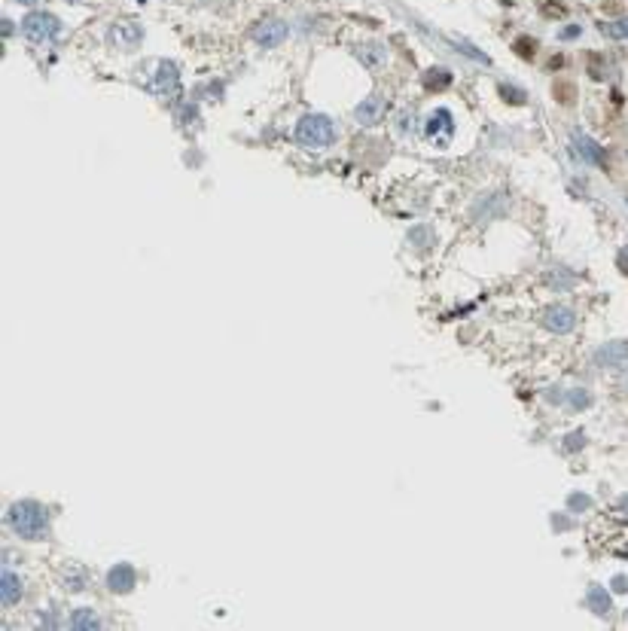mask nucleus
<instances>
[{"label":"nucleus","mask_w":628,"mask_h":631,"mask_svg":"<svg viewBox=\"0 0 628 631\" xmlns=\"http://www.w3.org/2000/svg\"><path fill=\"white\" fill-rule=\"evenodd\" d=\"M10 522L19 537H28V540H40L46 534V510L34 501H19L13 503L10 510Z\"/></svg>","instance_id":"nucleus-1"},{"label":"nucleus","mask_w":628,"mask_h":631,"mask_svg":"<svg viewBox=\"0 0 628 631\" xmlns=\"http://www.w3.org/2000/svg\"><path fill=\"white\" fill-rule=\"evenodd\" d=\"M335 137V128L330 116H323V113H308V116H302L296 122V140L302 147H308V150H323V147H330Z\"/></svg>","instance_id":"nucleus-2"},{"label":"nucleus","mask_w":628,"mask_h":631,"mask_svg":"<svg viewBox=\"0 0 628 631\" xmlns=\"http://www.w3.org/2000/svg\"><path fill=\"white\" fill-rule=\"evenodd\" d=\"M22 34L31 43H49L61 34V22L52 13H28L22 19Z\"/></svg>","instance_id":"nucleus-3"},{"label":"nucleus","mask_w":628,"mask_h":631,"mask_svg":"<svg viewBox=\"0 0 628 631\" xmlns=\"http://www.w3.org/2000/svg\"><path fill=\"white\" fill-rule=\"evenodd\" d=\"M149 92L159 95V98H177L180 95V74L171 61H159L156 74L149 76Z\"/></svg>","instance_id":"nucleus-4"},{"label":"nucleus","mask_w":628,"mask_h":631,"mask_svg":"<svg viewBox=\"0 0 628 631\" xmlns=\"http://www.w3.org/2000/svg\"><path fill=\"white\" fill-rule=\"evenodd\" d=\"M253 40L260 43L262 49H275V46H281V43L287 40V25L281 19H265V22H260L253 28Z\"/></svg>","instance_id":"nucleus-5"},{"label":"nucleus","mask_w":628,"mask_h":631,"mask_svg":"<svg viewBox=\"0 0 628 631\" xmlns=\"http://www.w3.org/2000/svg\"><path fill=\"white\" fill-rule=\"evenodd\" d=\"M573 323H577V314H573V308H568V305H549V308L543 311V327L555 332V336L570 332Z\"/></svg>","instance_id":"nucleus-6"},{"label":"nucleus","mask_w":628,"mask_h":631,"mask_svg":"<svg viewBox=\"0 0 628 631\" xmlns=\"http://www.w3.org/2000/svg\"><path fill=\"white\" fill-rule=\"evenodd\" d=\"M140 40H144V31H140V25H135V22H119L110 28V43L122 52H131Z\"/></svg>","instance_id":"nucleus-7"},{"label":"nucleus","mask_w":628,"mask_h":631,"mask_svg":"<svg viewBox=\"0 0 628 631\" xmlns=\"http://www.w3.org/2000/svg\"><path fill=\"white\" fill-rule=\"evenodd\" d=\"M455 135V122H452V113L448 110H436L433 116L427 119V137L433 140V144L446 147L448 137Z\"/></svg>","instance_id":"nucleus-8"},{"label":"nucleus","mask_w":628,"mask_h":631,"mask_svg":"<svg viewBox=\"0 0 628 631\" xmlns=\"http://www.w3.org/2000/svg\"><path fill=\"white\" fill-rule=\"evenodd\" d=\"M387 113V101L382 98V95H373V98L360 101L357 110H354V116H357L360 125H375V122H382Z\"/></svg>","instance_id":"nucleus-9"},{"label":"nucleus","mask_w":628,"mask_h":631,"mask_svg":"<svg viewBox=\"0 0 628 631\" xmlns=\"http://www.w3.org/2000/svg\"><path fill=\"white\" fill-rule=\"evenodd\" d=\"M595 363L598 366H622L628 363V341H607L604 348L595 351Z\"/></svg>","instance_id":"nucleus-10"},{"label":"nucleus","mask_w":628,"mask_h":631,"mask_svg":"<svg viewBox=\"0 0 628 631\" xmlns=\"http://www.w3.org/2000/svg\"><path fill=\"white\" fill-rule=\"evenodd\" d=\"M0 601H4L6 607L22 601V580L10 571H4V576H0Z\"/></svg>","instance_id":"nucleus-11"},{"label":"nucleus","mask_w":628,"mask_h":631,"mask_svg":"<svg viewBox=\"0 0 628 631\" xmlns=\"http://www.w3.org/2000/svg\"><path fill=\"white\" fill-rule=\"evenodd\" d=\"M107 585L113 592H131V585H135V567H131V564H116L107 574Z\"/></svg>","instance_id":"nucleus-12"},{"label":"nucleus","mask_w":628,"mask_h":631,"mask_svg":"<svg viewBox=\"0 0 628 631\" xmlns=\"http://www.w3.org/2000/svg\"><path fill=\"white\" fill-rule=\"evenodd\" d=\"M586 604H589V610L592 613H598V616H607L610 613V595L601 589V585H589V592H586Z\"/></svg>","instance_id":"nucleus-13"},{"label":"nucleus","mask_w":628,"mask_h":631,"mask_svg":"<svg viewBox=\"0 0 628 631\" xmlns=\"http://www.w3.org/2000/svg\"><path fill=\"white\" fill-rule=\"evenodd\" d=\"M573 144H577V153H580L586 162H592V165H604V153L598 150V144H595L592 137L577 135V137H573Z\"/></svg>","instance_id":"nucleus-14"},{"label":"nucleus","mask_w":628,"mask_h":631,"mask_svg":"<svg viewBox=\"0 0 628 631\" xmlns=\"http://www.w3.org/2000/svg\"><path fill=\"white\" fill-rule=\"evenodd\" d=\"M357 58L363 61L369 70H378V67L385 65V46H375V43H369V46H360L357 49Z\"/></svg>","instance_id":"nucleus-15"},{"label":"nucleus","mask_w":628,"mask_h":631,"mask_svg":"<svg viewBox=\"0 0 628 631\" xmlns=\"http://www.w3.org/2000/svg\"><path fill=\"white\" fill-rule=\"evenodd\" d=\"M448 83H452V74H448L446 67H430L427 76H424V86H427V89H433V92L446 89Z\"/></svg>","instance_id":"nucleus-16"},{"label":"nucleus","mask_w":628,"mask_h":631,"mask_svg":"<svg viewBox=\"0 0 628 631\" xmlns=\"http://www.w3.org/2000/svg\"><path fill=\"white\" fill-rule=\"evenodd\" d=\"M598 31L610 40H628V19H616V22H601Z\"/></svg>","instance_id":"nucleus-17"},{"label":"nucleus","mask_w":628,"mask_h":631,"mask_svg":"<svg viewBox=\"0 0 628 631\" xmlns=\"http://www.w3.org/2000/svg\"><path fill=\"white\" fill-rule=\"evenodd\" d=\"M406 238H409V244H415V247H427V244H433V229L430 226H412Z\"/></svg>","instance_id":"nucleus-18"},{"label":"nucleus","mask_w":628,"mask_h":631,"mask_svg":"<svg viewBox=\"0 0 628 631\" xmlns=\"http://www.w3.org/2000/svg\"><path fill=\"white\" fill-rule=\"evenodd\" d=\"M70 628H98V616L92 610H76L74 619H70Z\"/></svg>","instance_id":"nucleus-19"},{"label":"nucleus","mask_w":628,"mask_h":631,"mask_svg":"<svg viewBox=\"0 0 628 631\" xmlns=\"http://www.w3.org/2000/svg\"><path fill=\"white\" fill-rule=\"evenodd\" d=\"M568 402H570L573 409H589V406H592V397H589V391H586V388H577V391H570Z\"/></svg>","instance_id":"nucleus-20"},{"label":"nucleus","mask_w":628,"mask_h":631,"mask_svg":"<svg viewBox=\"0 0 628 631\" xmlns=\"http://www.w3.org/2000/svg\"><path fill=\"white\" fill-rule=\"evenodd\" d=\"M589 506H592V497L589 494H570L568 497V510L570 513H586Z\"/></svg>","instance_id":"nucleus-21"},{"label":"nucleus","mask_w":628,"mask_h":631,"mask_svg":"<svg viewBox=\"0 0 628 631\" xmlns=\"http://www.w3.org/2000/svg\"><path fill=\"white\" fill-rule=\"evenodd\" d=\"M452 43H455V46H457V49H461V52H464V55H470V58H476V61H488V58H485V55H482V52H476L473 46H467V43H464V40H452Z\"/></svg>","instance_id":"nucleus-22"},{"label":"nucleus","mask_w":628,"mask_h":631,"mask_svg":"<svg viewBox=\"0 0 628 631\" xmlns=\"http://www.w3.org/2000/svg\"><path fill=\"white\" fill-rule=\"evenodd\" d=\"M582 442H586V436H582V433H570V436H568V442H564V449H568V452L582 449Z\"/></svg>","instance_id":"nucleus-23"},{"label":"nucleus","mask_w":628,"mask_h":631,"mask_svg":"<svg viewBox=\"0 0 628 631\" xmlns=\"http://www.w3.org/2000/svg\"><path fill=\"white\" fill-rule=\"evenodd\" d=\"M400 131H409V135L415 131V116H412V113H403V116H400Z\"/></svg>","instance_id":"nucleus-24"},{"label":"nucleus","mask_w":628,"mask_h":631,"mask_svg":"<svg viewBox=\"0 0 628 631\" xmlns=\"http://www.w3.org/2000/svg\"><path fill=\"white\" fill-rule=\"evenodd\" d=\"M613 592H628V576H613Z\"/></svg>","instance_id":"nucleus-25"},{"label":"nucleus","mask_w":628,"mask_h":631,"mask_svg":"<svg viewBox=\"0 0 628 631\" xmlns=\"http://www.w3.org/2000/svg\"><path fill=\"white\" fill-rule=\"evenodd\" d=\"M619 269H622V275H628V250H619Z\"/></svg>","instance_id":"nucleus-26"},{"label":"nucleus","mask_w":628,"mask_h":631,"mask_svg":"<svg viewBox=\"0 0 628 631\" xmlns=\"http://www.w3.org/2000/svg\"><path fill=\"white\" fill-rule=\"evenodd\" d=\"M616 513L628 515V494H622V497H619V503H616Z\"/></svg>","instance_id":"nucleus-27"},{"label":"nucleus","mask_w":628,"mask_h":631,"mask_svg":"<svg viewBox=\"0 0 628 631\" xmlns=\"http://www.w3.org/2000/svg\"><path fill=\"white\" fill-rule=\"evenodd\" d=\"M577 34H580V28H568V31L561 34V37H564V40H573V37H577Z\"/></svg>","instance_id":"nucleus-28"},{"label":"nucleus","mask_w":628,"mask_h":631,"mask_svg":"<svg viewBox=\"0 0 628 631\" xmlns=\"http://www.w3.org/2000/svg\"><path fill=\"white\" fill-rule=\"evenodd\" d=\"M4 34H6V37L13 34V22H10V19H4Z\"/></svg>","instance_id":"nucleus-29"},{"label":"nucleus","mask_w":628,"mask_h":631,"mask_svg":"<svg viewBox=\"0 0 628 631\" xmlns=\"http://www.w3.org/2000/svg\"><path fill=\"white\" fill-rule=\"evenodd\" d=\"M19 4H37V0H19Z\"/></svg>","instance_id":"nucleus-30"}]
</instances>
